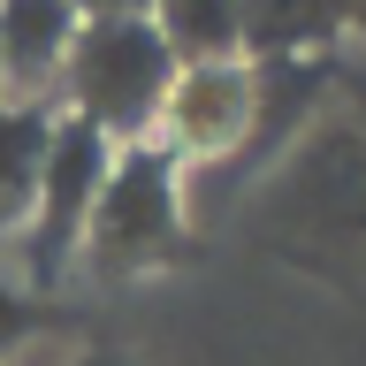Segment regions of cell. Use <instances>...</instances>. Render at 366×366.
Wrapping results in <instances>:
<instances>
[{"label":"cell","mask_w":366,"mask_h":366,"mask_svg":"<svg viewBox=\"0 0 366 366\" xmlns=\"http://www.w3.org/2000/svg\"><path fill=\"white\" fill-rule=\"evenodd\" d=\"M176 69L183 61L160 39L153 16H92V23H76V46L61 61V99L107 145H145L160 130Z\"/></svg>","instance_id":"1"},{"label":"cell","mask_w":366,"mask_h":366,"mask_svg":"<svg viewBox=\"0 0 366 366\" xmlns=\"http://www.w3.org/2000/svg\"><path fill=\"white\" fill-rule=\"evenodd\" d=\"M183 237V160L168 145H114V168L92 199L84 252L99 274H137Z\"/></svg>","instance_id":"2"},{"label":"cell","mask_w":366,"mask_h":366,"mask_svg":"<svg viewBox=\"0 0 366 366\" xmlns=\"http://www.w3.org/2000/svg\"><path fill=\"white\" fill-rule=\"evenodd\" d=\"M114 168V145L92 122L76 114H54V137H46V168H39V199H31V267L39 274H61L69 252H84V222H92V199Z\"/></svg>","instance_id":"3"},{"label":"cell","mask_w":366,"mask_h":366,"mask_svg":"<svg viewBox=\"0 0 366 366\" xmlns=\"http://www.w3.org/2000/svg\"><path fill=\"white\" fill-rule=\"evenodd\" d=\"M252 114H259V69L244 54L229 61H183L160 107V137L176 160H214L252 145Z\"/></svg>","instance_id":"4"},{"label":"cell","mask_w":366,"mask_h":366,"mask_svg":"<svg viewBox=\"0 0 366 366\" xmlns=\"http://www.w3.org/2000/svg\"><path fill=\"white\" fill-rule=\"evenodd\" d=\"M76 8L69 0H0V61H8V99L61 84V61L76 46Z\"/></svg>","instance_id":"5"},{"label":"cell","mask_w":366,"mask_h":366,"mask_svg":"<svg viewBox=\"0 0 366 366\" xmlns=\"http://www.w3.org/2000/svg\"><path fill=\"white\" fill-rule=\"evenodd\" d=\"M351 8L359 0H237V31L252 61H305L351 31Z\"/></svg>","instance_id":"6"},{"label":"cell","mask_w":366,"mask_h":366,"mask_svg":"<svg viewBox=\"0 0 366 366\" xmlns=\"http://www.w3.org/2000/svg\"><path fill=\"white\" fill-rule=\"evenodd\" d=\"M46 137H54V114H46L39 99H0V237L31 222Z\"/></svg>","instance_id":"7"},{"label":"cell","mask_w":366,"mask_h":366,"mask_svg":"<svg viewBox=\"0 0 366 366\" xmlns=\"http://www.w3.org/2000/svg\"><path fill=\"white\" fill-rule=\"evenodd\" d=\"M160 39L176 46V61H229L244 54V31H237V0H153Z\"/></svg>","instance_id":"8"},{"label":"cell","mask_w":366,"mask_h":366,"mask_svg":"<svg viewBox=\"0 0 366 366\" xmlns=\"http://www.w3.org/2000/svg\"><path fill=\"white\" fill-rule=\"evenodd\" d=\"M31 328H39V305H31L23 290H8V282H0V359H8Z\"/></svg>","instance_id":"9"},{"label":"cell","mask_w":366,"mask_h":366,"mask_svg":"<svg viewBox=\"0 0 366 366\" xmlns=\"http://www.w3.org/2000/svg\"><path fill=\"white\" fill-rule=\"evenodd\" d=\"M69 8H76V16H153V0H69Z\"/></svg>","instance_id":"10"},{"label":"cell","mask_w":366,"mask_h":366,"mask_svg":"<svg viewBox=\"0 0 366 366\" xmlns=\"http://www.w3.org/2000/svg\"><path fill=\"white\" fill-rule=\"evenodd\" d=\"M76 366H130V359H107V351H92V359H76Z\"/></svg>","instance_id":"11"},{"label":"cell","mask_w":366,"mask_h":366,"mask_svg":"<svg viewBox=\"0 0 366 366\" xmlns=\"http://www.w3.org/2000/svg\"><path fill=\"white\" fill-rule=\"evenodd\" d=\"M351 31H359V39H366V0H359V8H351Z\"/></svg>","instance_id":"12"},{"label":"cell","mask_w":366,"mask_h":366,"mask_svg":"<svg viewBox=\"0 0 366 366\" xmlns=\"http://www.w3.org/2000/svg\"><path fill=\"white\" fill-rule=\"evenodd\" d=\"M0 99H8V61H0Z\"/></svg>","instance_id":"13"}]
</instances>
